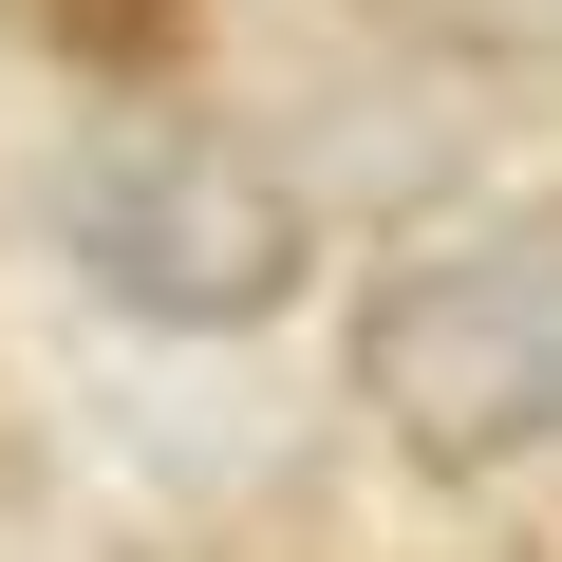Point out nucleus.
<instances>
[{
  "mask_svg": "<svg viewBox=\"0 0 562 562\" xmlns=\"http://www.w3.org/2000/svg\"><path fill=\"white\" fill-rule=\"evenodd\" d=\"M357 394L413 469H525L562 450V188L525 206H469L431 225L394 281H375V319H357Z\"/></svg>",
  "mask_w": 562,
  "mask_h": 562,
  "instance_id": "nucleus-1",
  "label": "nucleus"
},
{
  "mask_svg": "<svg viewBox=\"0 0 562 562\" xmlns=\"http://www.w3.org/2000/svg\"><path fill=\"white\" fill-rule=\"evenodd\" d=\"M57 20H94V38H150V20H169V0H57Z\"/></svg>",
  "mask_w": 562,
  "mask_h": 562,
  "instance_id": "nucleus-3",
  "label": "nucleus"
},
{
  "mask_svg": "<svg viewBox=\"0 0 562 562\" xmlns=\"http://www.w3.org/2000/svg\"><path fill=\"white\" fill-rule=\"evenodd\" d=\"M57 244H76L94 301L169 319V338H225V319L301 301V188H281L262 150H225V132H169V113L94 132L57 169Z\"/></svg>",
  "mask_w": 562,
  "mask_h": 562,
  "instance_id": "nucleus-2",
  "label": "nucleus"
}]
</instances>
